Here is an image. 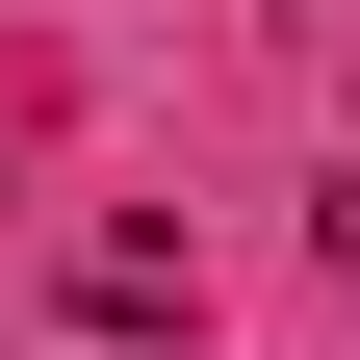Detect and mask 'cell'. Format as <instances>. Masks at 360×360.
Instances as JSON below:
<instances>
[]
</instances>
